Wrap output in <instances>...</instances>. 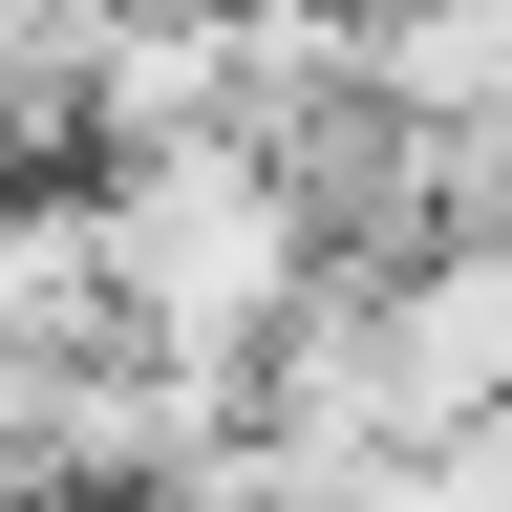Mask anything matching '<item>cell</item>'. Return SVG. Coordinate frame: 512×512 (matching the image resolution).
<instances>
[{
  "label": "cell",
  "instance_id": "6da1fadb",
  "mask_svg": "<svg viewBox=\"0 0 512 512\" xmlns=\"http://www.w3.org/2000/svg\"><path fill=\"white\" fill-rule=\"evenodd\" d=\"M86 192H107V320H128V363L256 384L320 299H342V235L299 214V171L256 150V128L150 150V171H86Z\"/></svg>",
  "mask_w": 512,
  "mask_h": 512
},
{
  "label": "cell",
  "instance_id": "7a4b0ae2",
  "mask_svg": "<svg viewBox=\"0 0 512 512\" xmlns=\"http://www.w3.org/2000/svg\"><path fill=\"white\" fill-rule=\"evenodd\" d=\"M0 512H86V491H0Z\"/></svg>",
  "mask_w": 512,
  "mask_h": 512
}]
</instances>
